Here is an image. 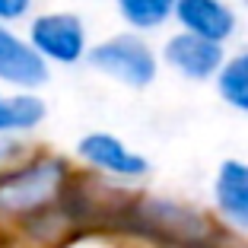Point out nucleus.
Here are the masks:
<instances>
[{"label": "nucleus", "instance_id": "14", "mask_svg": "<svg viewBox=\"0 0 248 248\" xmlns=\"http://www.w3.org/2000/svg\"><path fill=\"white\" fill-rule=\"evenodd\" d=\"M3 95H7V89H0V99H3Z\"/></svg>", "mask_w": 248, "mask_h": 248}, {"label": "nucleus", "instance_id": "13", "mask_svg": "<svg viewBox=\"0 0 248 248\" xmlns=\"http://www.w3.org/2000/svg\"><path fill=\"white\" fill-rule=\"evenodd\" d=\"M35 0H0V22L3 26H16V22L29 19Z\"/></svg>", "mask_w": 248, "mask_h": 248}, {"label": "nucleus", "instance_id": "4", "mask_svg": "<svg viewBox=\"0 0 248 248\" xmlns=\"http://www.w3.org/2000/svg\"><path fill=\"white\" fill-rule=\"evenodd\" d=\"M77 159L102 182L137 185L150 175V159L124 143L111 131H89L77 140Z\"/></svg>", "mask_w": 248, "mask_h": 248}, {"label": "nucleus", "instance_id": "9", "mask_svg": "<svg viewBox=\"0 0 248 248\" xmlns=\"http://www.w3.org/2000/svg\"><path fill=\"white\" fill-rule=\"evenodd\" d=\"M48 118V102L38 93H7L0 99V137H29Z\"/></svg>", "mask_w": 248, "mask_h": 248}, {"label": "nucleus", "instance_id": "2", "mask_svg": "<svg viewBox=\"0 0 248 248\" xmlns=\"http://www.w3.org/2000/svg\"><path fill=\"white\" fill-rule=\"evenodd\" d=\"M86 64L95 73H102L108 80H115L124 89H150L159 77V51L146 42V35L137 32H115V35H105L99 42H93L89 48Z\"/></svg>", "mask_w": 248, "mask_h": 248}, {"label": "nucleus", "instance_id": "12", "mask_svg": "<svg viewBox=\"0 0 248 248\" xmlns=\"http://www.w3.org/2000/svg\"><path fill=\"white\" fill-rule=\"evenodd\" d=\"M35 153V146L29 143V137H0V172L26 162Z\"/></svg>", "mask_w": 248, "mask_h": 248}, {"label": "nucleus", "instance_id": "8", "mask_svg": "<svg viewBox=\"0 0 248 248\" xmlns=\"http://www.w3.org/2000/svg\"><path fill=\"white\" fill-rule=\"evenodd\" d=\"M175 26L182 32H191L197 38L226 48L239 32V13L226 0H178Z\"/></svg>", "mask_w": 248, "mask_h": 248}, {"label": "nucleus", "instance_id": "6", "mask_svg": "<svg viewBox=\"0 0 248 248\" xmlns=\"http://www.w3.org/2000/svg\"><path fill=\"white\" fill-rule=\"evenodd\" d=\"M51 67L32 48V42L13 26L0 22V89L7 93H38L48 83Z\"/></svg>", "mask_w": 248, "mask_h": 248}, {"label": "nucleus", "instance_id": "15", "mask_svg": "<svg viewBox=\"0 0 248 248\" xmlns=\"http://www.w3.org/2000/svg\"><path fill=\"white\" fill-rule=\"evenodd\" d=\"M245 7H248V0H245Z\"/></svg>", "mask_w": 248, "mask_h": 248}, {"label": "nucleus", "instance_id": "10", "mask_svg": "<svg viewBox=\"0 0 248 248\" xmlns=\"http://www.w3.org/2000/svg\"><path fill=\"white\" fill-rule=\"evenodd\" d=\"M118 19L124 22L127 32H159L169 22H175V7L178 0H111Z\"/></svg>", "mask_w": 248, "mask_h": 248}, {"label": "nucleus", "instance_id": "1", "mask_svg": "<svg viewBox=\"0 0 248 248\" xmlns=\"http://www.w3.org/2000/svg\"><path fill=\"white\" fill-rule=\"evenodd\" d=\"M77 169L67 156L35 150L26 162L0 172V223L3 226H32L51 217L67 201Z\"/></svg>", "mask_w": 248, "mask_h": 248}, {"label": "nucleus", "instance_id": "3", "mask_svg": "<svg viewBox=\"0 0 248 248\" xmlns=\"http://www.w3.org/2000/svg\"><path fill=\"white\" fill-rule=\"evenodd\" d=\"M26 38L38 54L48 61V67H77L89 58V29L86 19L70 10H45L29 19Z\"/></svg>", "mask_w": 248, "mask_h": 248}, {"label": "nucleus", "instance_id": "7", "mask_svg": "<svg viewBox=\"0 0 248 248\" xmlns=\"http://www.w3.org/2000/svg\"><path fill=\"white\" fill-rule=\"evenodd\" d=\"M213 217L223 229L248 239V162L223 159L210 185Z\"/></svg>", "mask_w": 248, "mask_h": 248}, {"label": "nucleus", "instance_id": "11", "mask_svg": "<svg viewBox=\"0 0 248 248\" xmlns=\"http://www.w3.org/2000/svg\"><path fill=\"white\" fill-rule=\"evenodd\" d=\"M213 86H217V95L229 108L248 115V45L235 48L226 58V64H223L219 77L213 80Z\"/></svg>", "mask_w": 248, "mask_h": 248}, {"label": "nucleus", "instance_id": "5", "mask_svg": "<svg viewBox=\"0 0 248 248\" xmlns=\"http://www.w3.org/2000/svg\"><path fill=\"white\" fill-rule=\"evenodd\" d=\"M229 51L223 45H213L207 38H197L191 32H172L159 48L162 67H169L172 73H178L188 83H213L226 64Z\"/></svg>", "mask_w": 248, "mask_h": 248}]
</instances>
